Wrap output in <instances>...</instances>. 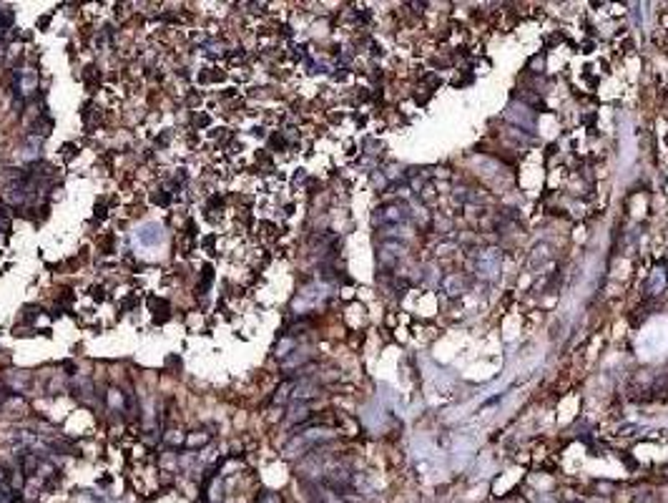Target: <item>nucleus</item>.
<instances>
[{"label":"nucleus","mask_w":668,"mask_h":503,"mask_svg":"<svg viewBox=\"0 0 668 503\" xmlns=\"http://www.w3.org/2000/svg\"><path fill=\"white\" fill-rule=\"evenodd\" d=\"M163 226L158 224V221H143L138 229H136V242L141 244V247H158L161 242H163Z\"/></svg>","instance_id":"1"},{"label":"nucleus","mask_w":668,"mask_h":503,"mask_svg":"<svg viewBox=\"0 0 668 503\" xmlns=\"http://www.w3.org/2000/svg\"><path fill=\"white\" fill-rule=\"evenodd\" d=\"M38 83H40V78H38V71H33V68H25L15 75V88L20 96H33L38 91Z\"/></svg>","instance_id":"2"},{"label":"nucleus","mask_w":668,"mask_h":503,"mask_svg":"<svg viewBox=\"0 0 668 503\" xmlns=\"http://www.w3.org/2000/svg\"><path fill=\"white\" fill-rule=\"evenodd\" d=\"M317 395V385L312 380H299L291 390V400H307V398H314Z\"/></svg>","instance_id":"3"},{"label":"nucleus","mask_w":668,"mask_h":503,"mask_svg":"<svg viewBox=\"0 0 668 503\" xmlns=\"http://www.w3.org/2000/svg\"><path fill=\"white\" fill-rule=\"evenodd\" d=\"M73 390H75V395H78V398H83V400H86V398H91V395H93V382H91L88 377H78Z\"/></svg>","instance_id":"4"},{"label":"nucleus","mask_w":668,"mask_h":503,"mask_svg":"<svg viewBox=\"0 0 668 503\" xmlns=\"http://www.w3.org/2000/svg\"><path fill=\"white\" fill-rule=\"evenodd\" d=\"M208 438H211L208 433H189L184 443H186V448H189V450H194V448H201V445H206V443H208Z\"/></svg>","instance_id":"5"},{"label":"nucleus","mask_w":668,"mask_h":503,"mask_svg":"<svg viewBox=\"0 0 668 503\" xmlns=\"http://www.w3.org/2000/svg\"><path fill=\"white\" fill-rule=\"evenodd\" d=\"M307 418H309V405H304V403L294 405V408H291V413H289V423H297V420H307Z\"/></svg>","instance_id":"6"},{"label":"nucleus","mask_w":668,"mask_h":503,"mask_svg":"<svg viewBox=\"0 0 668 503\" xmlns=\"http://www.w3.org/2000/svg\"><path fill=\"white\" fill-rule=\"evenodd\" d=\"M309 358V353L307 350H297V355H291V358H286L284 360V370H291L294 365H299V362H304V360Z\"/></svg>","instance_id":"7"},{"label":"nucleus","mask_w":668,"mask_h":503,"mask_svg":"<svg viewBox=\"0 0 668 503\" xmlns=\"http://www.w3.org/2000/svg\"><path fill=\"white\" fill-rule=\"evenodd\" d=\"M294 345H297V342H294L291 337H289V340H281V342L276 345V358H286L289 350H294Z\"/></svg>","instance_id":"8"},{"label":"nucleus","mask_w":668,"mask_h":503,"mask_svg":"<svg viewBox=\"0 0 668 503\" xmlns=\"http://www.w3.org/2000/svg\"><path fill=\"white\" fill-rule=\"evenodd\" d=\"M257 503H284V501H281V496H279V493H271V491H264V493H259V498H257Z\"/></svg>","instance_id":"9"},{"label":"nucleus","mask_w":668,"mask_h":503,"mask_svg":"<svg viewBox=\"0 0 668 503\" xmlns=\"http://www.w3.org/2000/svg\"><path fill=\"white\" fill-rule=\"evenodd\" d=\"M211 280H214V275H211V267L206 264V267H203V282H201V287H199L201 294H206V289H208V285H211Z\"/></svg>","instance_id":"10"},{"label":"nucleus","mask_w":668,"mask_h":503,"mask_svg":"<svg viewBox=\"0 0 668 503\" xmlns=\"http://www.w3.org/2000/svg\"><path fill=\"white\" fill-rule=\"evenodd\" d=\"M10 23H13V10L5 8L3 15H0V28H10Z\"/></svg>","instance_id":"11"},{"label":"nucleus","mask_w":668,"mask_h":503,"mask_svg":"<svg viewBox=\"0 0 668 503\" xmlns=\"http://www.w3.org/2000/svg\"><path fill=\"white\" fill-rule=\"evenodd\" d=\"M163 440H166L169 445H179V443H184V435H181V433H176V431H171L169 435H166V438H163Z\"/></svg>","instance_id":"12"},{"label":"nucleus","mask_w":668,"mask_h":503,"mask_svg":"<svg viewBox=\"0 0 668 503\" xmlns=\"http://www.w3.org/2000/svg\"><path fill=\"white\" fill-rule=\"evenodd\" d=\"M153 202H156V204H163V207H166V204L171 202V197H169L166 191H158V194H153Z\"/></svg>","instance_id":"13"},{"label":"nucleus","mask_w":668,"mask_h":503,"mask_svg":"<svg viewBox=\"0 0 668 503\" xmlns=\"http://www.w3.org/2000/svg\"><path fill=\"white\" fill-rule=\"evenodd\" d=\"M108 395H111V405H113V408H116V405L121 408V395H118V390H108Z\"/></svg>","instance_id":"14"},{"label":"nucleus","mask_w":668,"mask_h":503,"mask_svg":"<svg viewBox=\"0 0 668 503\" xmlns=\"http://www.w3.org/2000/svg\"><path fill=\"white\" fill-rule=\"evenodd\" d=\"M0 38H3V28H0Z\"/></svg>","instance_id":"15"}]
</instances>
